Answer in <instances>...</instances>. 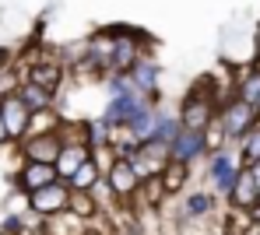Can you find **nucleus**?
<instances>
[{"label": "nucleus", "instance_id": "26", "mask_svg": "<svg viewBox=\"0 0 260 235\" xmlns=\"http://www.w3.org/2000/svg\"><path fill=\"white\" fill-rule=\"evenodd\" d=\"M11 63H14V60H11V49L0 46V70H4V67H11Z\"/></svg>", "mask_w": 260, "mask_h": 235}, {"label": "nucleus", "instance_id": "2", "mask_svg": "<svg viewBox=\"0 0 260 235\" xmlns=\"http://www.w3.org/2000/svg\"><path fill=\"white\" fill-rule=\"evenodd\" d=\"M218 123L225 127L229 144L239 147V144L260 127V112H257V105H250V102H243V98H236V95H225V102H221V109H218Z\"/></svg>", "mask_w": 260, "mask_h": 235}, {"label": "nucleus", "instance_id": "27", "mask_svg": "<svg viewBox=\"0 0 260 235\" xmlns=\"http://www.w3.org/2000/svg\"><path fill=\"white\" fill-rule=\"evenodd\" d=\"M0 144H11V137H7V127H4V116H0Z\"/></svg>", "mask_w": 260, "mask_h": 235}, {"label": "nucleus", "instance_id": "24", "mask_svg": "<svg viewBox=\"0 0 260 235\" xmlns=\"http://www.w3.org/2000/svg\"><path fill=\"white\" fill-rule=\"evenodd\" d=\"M71 193H74V189H71ZM71 214H78V218L91 221V218L99 214V204H95V197H91V193H74V197H71Z\"/></svg>", "mask_w": 260, "mask_h": 235}, {"label": "nucleus", "instance_id": "23", "mask_svg": "<svg viewBox=\"0 0 260 235\" xmlns=\"http://www.w3.org/2000/svg\"><path fill=\"white\" fill-rule=\"evenodd\" d=\"M236 151H239V165H243V169L257 165V162H260V127H257V130H253V134H250L243 144H239Z\"/></svg>", "mask_w": 260, "mask_h": 235}, {"label": "nucleus", "instance_id": "3", "mask_svg": "<svg viewBox=\"0 0 260 235\" xmlns=\"http://www.w3.org/2000/svg\"><path fill=\"white\" fill-rule=\"evenodd\" d=\"M239 151L236 147H225V151H215L208 154L204 162V172H208V189L215 193L218 200H229V193L236 189V179H239Z\"/></svg>", "mask_w": 260, "mask_h": 235}, {"label": "nucleus", "instance_id": "14", "mask_svg": "<svg viewBox=\"0 0 260 235\" xmlns=\"http://www.w3.org/2000/svg\"><path fill=\"white\" fill-rule=\"evenodd\" d=\"M130 81H134L137 95H144V98H151V102H162V67H158L155 56H144V60L130 70Z\"/></svg>", "mask_w": 260, "mask_h": 235}, {"label": "nucleus", "instance_id": "1", "mask_svg": "<svg viewBox=\"0 0 260 235\" xmlns=\"http://www.w3.org/2000/svg\"><path fill=\"white\" fill-rule=\"evenodd\" d=\"M221 102H225V98L211 95V81L193 85L190 92L179 98V109H176V116H179L183 130H201V134H204V130H208V127L218 120Z\"/></svg>", "mask_w": 260, "mask_h": 235}, {"label": "nucleus", "instance_id": "18", "mask_svg": "<svg viewBox=\"0 0 260 235\" xmlns=\"http://www.w3.org/2000/svg\"><path fill=\"white\" fill-rule=\"evenodd\" d=\"M232 95L243 98V102H250V105H257L260 102V63L243 67V74H239L236 85H232Z\"/></svg>", "mask_w": 260, "mask_h": 235}, {"label": "nucleus", "instance_id": "31", "mask_svg": "<svg viewBox=\"0 0 260 235\" xmlns=\"http://www.w3.org/2000/svg\"><path fill=\"white\" fill-rule=\"evenodd\" d=\"M0 235H4V232H0Z\"/></svg>", "mask_w": 260, "mask_h": 235}, {"label": "nucleus", "instance_id": "20", "mask_svg": "<svg viewBox=\"0 0 260 235\" xmlns=\"http://www.w3.org/2000/svg\"><path fill=\"white\" fill-rule=\"evenodd\" d=\"M179 130H183L179 116H176L166 102H158V127H155V137H151V141H158V144H166V147H169V144L176 141V134H179Z\"/></svg>", "mask_w": 260, "mask_h": 235}, {"label": "nucleus", "instance_id": "4", "mask_svg": "<svg viewBox=\"0 0 260 235\" xmlns=\"http://www.w3.org/2000/svg\"><path fill=\"white\" fill-rule=\"evenodd\" d=\"M218 214V197L211 189H190L179 204H173L176 225H204Z\"/></svg>", "mask_w": 260, "mask_h": 235}, {"label": "nucleus", "instance_id": "6", "mask_svg": "<svg viewBox=\"0 0 260 235\" xmlns=\"http://www.w3.org/2000/svg\"><path fill=\"white\" fill-rule=\"evenodd\" d=\"M18 70L25 74V81H32V85H39V88H46L53 95L67 81V63L60 56H36L32 63H18Z\"/></svg>", "mask_w": 260, "mask_h": 235}, {"label": "nucleus", "instance_id": "11", "mask_svg": "<svg viewBox=\"0 0 260 235\" xmlns=\"http://www.w3.org/2000/svg\"><path fill=\"white\" fill-rule=\"evenodd\" d=\"M0 116H4V127H7L11 144H21L25 137H28V127H32V109H28L18 95L0 98Z\"/></svg>", "mask_w": 260, "mask_h": 235}, {"label": "nucleus", "instance_id": "9", "mask_svg": "<svg viewBox=\"0 0 260 235\" xmlns=\"http://www.w3.org/2000/svg\"><path fill=\"white\" fill-rule=\"evenodd\" d=\"M60 151H63V130L39 134V137H25V141L18 144L21 162H39V165H56L60 162Z\"/></svg>", "mask_w": 260, "mask_h": 235}, {"label": "nucleus", "instance_id": "8", "mask_svg": "<svg viewBox=\"0 0 260 235\" xmlns=\"http://www.w3.org/2000/svg\"><path fill=\"white\" fill-rule=\"evenodd\" d=\"M71 186L67 183H53V186L39 189V193H32L28 197V211L32 214H39L43 221H49V218H60V214H67L71 211Z\"/></svg>", "mask_w": 260, "mask_h": 235}, {"label": "nucleus", "instance_id": "5", "mask_svg": "<svg viewBox=\"0 0 260 235\" xmlns=\"http://www.w3.org/2000/svg\"><path fill=\"white\" fill-rule=\"evenodd\" d=\"M95 151L85 144V137H81V123H67L63 127V151H60V162H56V176H60V183H67L81 165H85L88 158H91Z\"/></svg>", "mask_w": 260, "mask_h": 235}, {"label": "nucleus", "instance_id": "25", "mask_svg": "<svg viewBox=\"0 0 260 235\" xmlns=\"http://www.w3.org/2000/svg\"><path fill=\"white\" fill-rule=\"evenodd\" d=\"M21 81H25V74L18 70V63L4 67V70H0V98H7V95H18Z\"/></svg>", "mask_w": 260, "mask_h": 235}, {"label": "nucleus", "instance_id": "7", "mask_svg": "<svg viewBox=\"0 0 260 235\" xmlns=\"http://www.w3.org/2000/svg\"><path fill=\"white\" fill-rule=\"evenodd\" d=\"M151 98H144V95H109V102H106V109H102V127L109 130V134H116V130H127L130 123H134V116L148 105Z\"/></svg>", "mask_w": 260, "mask_h": 235}, {"label": "nucleus", "instance_id": "12", "mask_svg": "<svg viewBox=\"0 0 260 235\" xmlns=\"http://www.w3.org/2000/svg\"><path fill=\"white\" fill-rule=\"evenodd\" d=\"M106 183H109V189H113L116 204H134L137 193H141V186H144V183L134 176L130 162H120V158H113V165L106 169Z\"/></svg>", "mask_w": 260, "mask_h": 235}, {"label": "nucleus", "instance_id": "22", "mask_svg": "<svg viewBox=\"0 0 260 235\" xmlns=\"http://www.w3.org/2000/svg\"><path fill=\"white\" fill-rule=\"evenodd\" d=\"M67 123L60 120L56 109H46V112H32V127H28V137H39V134H53V130H63Z\"/></svg>", "mask_w": 260, "mask_h": 235}, {"label": "nucleus", "instance_id": "21", "mask_svg": "<svg viewBox=\"0 0 260 235\" xmlns=\"http://www.w3.org/2000/svg\"><path fill=\"white\" fill-rule=\"evenodd\" d=\"M186 183H190V165L169 162V165H166V172H162V186H166V193L176 197V193H183V189H186Z\"/></svg>", "mask_w": 260, "mask_h": 235}, {"label": "nucleus", "instance_id": "10", "mask_svg": "<svg viewBox=\"0 0 260 235\" xmlns=\"http://www.w3.org/2000/svg\"><path fill=\"white\" fill-rule=\"evenodd\" d=\"M11 179H14L18 193H25V197H32V193H39V189L53 186V183H60L56 165H39V162H21L18 172H14Z\"/></svg>", "mask_w": 260, "mask_h": 235}, {"label": "nucleus", "instance_id": "16", "mask_svg": "<svg viewBox=\"0 0 260 235\" xmlns=\"http://www.w3.org/2000/svg\"><path fill=\"white\" fill-rule=\"evenodd\" d=\"M102 179H106V169H102V165H99V158L91 154L85 165H81V169H78V172L67 179V186L74 189V193H91V189L99 186Z\"/></svg>", "mask_w": 260, "mask_h": 235}, {"label": "nucleus", "instance_id": "29", "mask_svg": "<svg viewBox=\"0 0 260 235\" xmlns=\"http://www.w3.org/2000/svg\"><path fill=\"white\" fill-rule=\"evenodd\" d=\"M246 235H260V228H250V232H246Z\"/></svg>", "mask_w": 260, "mask_h": 235}, {"label": "nucleus", "instance_id": "28", "mask_svg": "<svg viewBox=\"0 0 260 235\" xmlns=\"http://www.w3.org/2000/svg\"><path fill=\"white\" fill-rule=\"evenodd\" d=\"M250 172H253V179H257V186H260V162H257V165H250Z\"/></svg>", "mask_w": 260, "mask_h": 235}, {"label": "nucleus", "instance_id": "19", "mask_svg": "<svg viewBox=\"0 0 260 235\" xmlns=\"http://www.w3.org/2000/svg\"><path fill=\"white\" fill-rule=\"evenodd\" d=\"M18 98L32 109V112H46V109H56V98L60 95L46 92V88H39V85H32V81H21V88H18Z\"/></svg>", "mask_w": 260, "mask_h": 235}, {"label": "nucleus", "instance_id": "30", "mask_svg": "<svg viewBox=\"0 0 260 235\" xmlns=\"http://www.w3.org/2000/svg\"><path fill=\"white\" fill-rule=\"evenodd\" d=\"M257 112H260V102H257Z\"/></svg>", "mask_w": 260, "mask_h": 235}, {"label": "nucleus", "instance_id": "13", "mask_svg": "<svg viewBox=\"0 0 260 235\" xmlns=\"http://www.w3.org/2000/svg\"><path fill=\"white\" fill-rule=\"evenodd\" d=\"M169 162H179V165H190L193 162H208V141L201 130H179L176 141L169 144Z\"/></svg>", "mask_w": 260, "mask_h": 235}, {"label": "nucleus", "instance_id": "15", "mask_svg": "<svg viewBox=\"0 0 260 235\" xmlns=\"http://www.w3.org/2000/svg\"><path fill=\"white\" fill-rule=\"evenodd\" d=\"M229 211L232 214H250L253 207L260 204V186L257 179H253V172L250 169H239V179H236V189L229 193Z\"/></svg>", "mask_w": 260, "mask_h": 235}, {"label": "nucleus", "instance_id": "17", "mask_svg": "<svg viewBox=\"0 0 260 235\" xmlns=\"http://www.w3.org/2000/svg\"><path fill=\"white\" fill-rule=\"evenodd\" d=\"M155 127H158V102H148V105L134 116V123H130L127 130L134 134L137 144H148L151 137H155Z\"/></svg>", "mask_w": 260, "mask_h": 235}]
</instances>
